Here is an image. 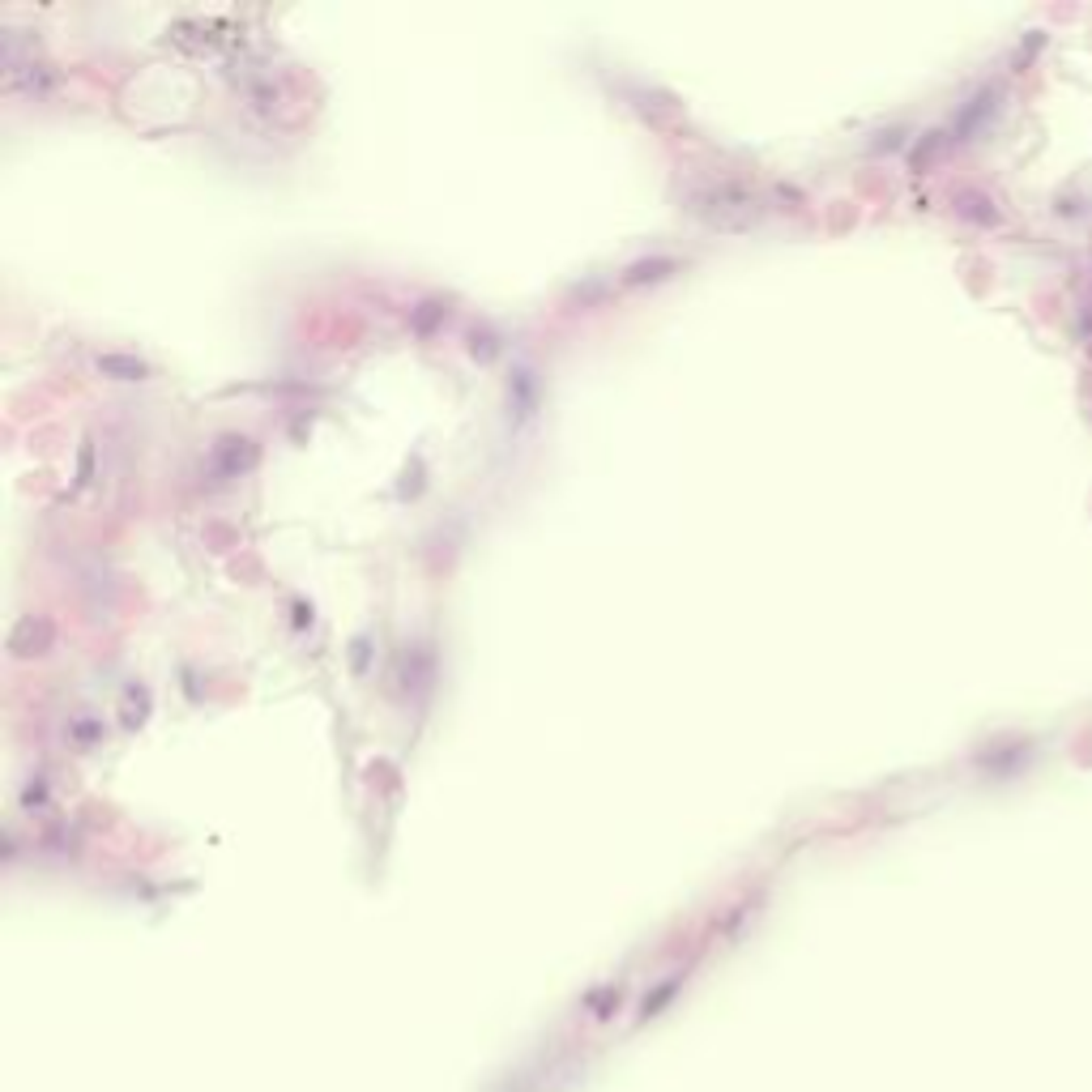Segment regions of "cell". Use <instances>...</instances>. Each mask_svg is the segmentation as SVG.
<instances>
[{"label":"cell","instance_id":"obj_1","mask_svg":"<svg viewBox=\"0 0 1092 1092\" xmlns=\"http://www.w3.org/2000/svg\"><path fill=\"white\" fill-rule=\"evenodd\" d=\"M257 465V444L252 439H240V436H226L214 444V474L223 478H240Z\"/></svg>","mask_w":1092,"mask_h":1092},{"label":"cell","instance_id":"obj_2","mask_svg":"<svg viewBox=\"0 0 1092 1092\" xmlns=\"http://www.w3.org/2000/svg\"><path fill=\"white\" fill-rule=\"evenodd\" d=\"M533 402H538V385H533V371L521 367L512 376V388H508V414H512V422L529 419L533 414Z\"/></svg>","mask_w":1092,"mask_h":1092},{"label":"cell","instance_id":"obj_3","mask_svg":"<svg viewBox=\"0 0 1092 1092\" xmlns=\"http://www.w3.org/2000/svg\"><path fill=\"white\" fill-rule=\"evenodd\" d=\"M98 371L103 376H116V380H146L150 367L141 359H129V354H103L98 359Z\"/></svg>","mask_w":1092,"mask_h":1092},{"label":"cell","instance_id":"obj_4","mask_svg":"<svg viewBox=\"0 0 1092 1092\" xmlns=\"http://www.w3.org/2000/svg\"><path fill=\"white\" fill-rule=\"evenodd\" d=\"M674 269V260H640V265H632L628 274H623V282L636 286V282H657V277H666Z\"/></svg>","mask_w":1092,"mask_h":1092}]
</instances>
